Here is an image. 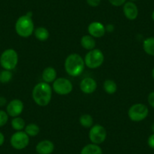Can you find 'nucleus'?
Masks as SVG:
<instances>
[{"mask_svg":"<svg viewBox=\"0 0 154 154\" xmlns=\"http://www.w3.org/2000/svg\"><path fill=\"white\" fill-rule=\"evenodd\" d=\"M34 102L40 106H45L51 102L52 97V88L48 83L38 82L34 86L32 91Z\"/></svg>","mask_w":154,"mask_h":154,"instance_id":"1","label":"nucleus"},{"mask_svg":"<svg viewBox=\"0 0 154 154\" xmlns=\"http://www.w3.org/2000/svg\"><path fill=\"white\" fill-rule=\"evenodd\" d=\"M84 59L79 54L72 53L69 54L65 59L64 69L66 73L72 77L79 76L85 69Z\"/></svg>","mask_w":154,"mask_h":154,"instance_id":"2","label":"nucleus"},{"mask_svg":"<svg viewBox=\"0 0 154 154\" xmlns=\"http://www.w3.org/2000/svg\"><path fill=\"white\" fill-rule=\"evenodd\" d=\"M34 23L32 17L26 14L19 17L15 23V31L18 35L23 38L29 37L34 32Z\"/></svg>","mask_w":154,"mask_h":154,"instance_id":"3","label":"nucleus"},{"mask_svg":"<svg viewBox=\"0 0 154 154\" xmlns=\"http://www.w3.org/2000/svg\"><path fill=\"white\" fill-rule=\"evenodd\" d=\"M18 63V54L12 48L5 50L0 56V65L4 69L12 70Z\"/></svg>","mask_w":154,"mask_h":154,"instance_id":"4","label":"nucleus"},{"mask_svg":"<svg viewBox=\"0 0 154 154\" xmlns=\"http://www.w3.org/2000/svg\"><path fill=\"white\" fill-rule=\"evenodd\" d=\"M85 66L90 69H96L103 64L104 61V55L102 51L97 48L88 51L84 58Z\"/></svg>","mask_w":154,"mask_h":154,"instance_id":"5","label":"nucleus"},{"mask_svg":"<svg viewBox=\"0 0 154 154\" xmlns=\"http://www.w3.org/2000/svg\"><path fill=\"white\" fill-rule=\"evenodd\" d=\"M149 109L143 103H135L129 108L128 116L129 119L133 122H140L147 117Z\"/></svg>","mask_w":154,"mask_h":154,"instance_id":"6","label":"nucleus"},{"mask_svg":"<svg viewBox=\"0 0 154 154\" xmlns=\"http://www.w3.org/2000/svg\"><path fill=\"white\" fill-rule=\"evenodd\" d=\"M10 143L14 149H23L29 145V137L25 131H18L11 135Z\"/></svg>","mask_w":154,"mask_h":154,"instance_id":"7","label":"nucleus"},{"mask_svg":"<svg viewBox=\"0 0 154 154\" xmlns=\"http://www.w3.org/2000/svg\"><path fill=\"white\" fill-rule=\"evenodd\" d=\"M107 136L106 130L103 125L96 124L94 125L90 129L88 133V137L92 143L94 144H100L105 141Z\"/></svg>","mask_w":154,"mask_h":154,"instance_id":"8","label":"nucleus"},{"mask_svg":"<svg viewBox=\"0 0 154 154\" xmlns=\"http://www.w3.org/2000/svg\"><path fill=\"white\" fill-rule=\"evenodd\" d=\"M72 84L64 77L57 78L53 82V90L59 95H66L72 91Z\"/></svg>","mask_w":154,"mask_h":154,"instance_id":"9","label":"nucleus"},{"mask_svg":"<svg viewBox=\"0 0 154 154\" xmlns=\"http://www.w3.org/2000/svg\"><path fill=\"white\" fill-rule=\"evenodd\" d=\"M23 110V103L19 99H14L8 103L6 112L11 117H17L22 113Z\"/></svg>","mask_w":154,"mask_h":154,"instance_id":"10","label":"nucleus"},{"mask_svg":"<svg viewBox=\"0 0 154 154\" xmlns=\"http://www.w3.org/2000/svg\"><path fill=\"white\" fill-rule=\"evenodd\" d=\"M88 32L94 38H100L106 33V28L100 22L93 21L88 25Z\"/></svg>","mask_w":154,"mask_h":154,"instance_id":"11","label":"nucleus"},{"mask_svg":"<svg viewBox=\"0 0 154 154\" xmlns=\"http://www.w3.org/2000/svg\"><path fill=\"white\" fill-rule=\"evenodd\" d=\"M97 87V82L91 77H85L80 82V89L87 94H92L96 91Z\"/></svg>","mask_w":154,"mask_h":154,"instance_id":"12","label":"nucleus"},{"mask_svg":"<svg viewBox=\"0 0 154 154\" xmlns=\"http://www.w3.org/2000/svg\"><path fill=\"white\" fill-rule=\"evenodd\" d=\"M123 13L127 19L134 20L138 16V8L132 2H127L123 5Z\"/></svg>","mask_w":154,"mask_h":154,"instance_id":"13","label":"nucleus"},{"mask_svg":"<svg viewBox=\"0 0 154 154\" xmlns=\"http://www.w3.org/2000/svg\"><path fill=\"white\" fill-rule=\"evenodd\" d=\"M54 149V144L49 140H43L38 142L35 146L38 154H51Z\"/></svg>","mask_w":154,"mask_h":154,"instance_id":"14","label":"nucleus"},{"mask_svg":"<svg viewBox=\"0 0 154 154\" xmlns=\"http://www.w3.org/2000/svg\"><path fill=\"white\" fill-rule=\"evenodd\" d=\"M42 78L43 82L49 84L51 82H54V81L57 79V71L52 66H48L42 71Z\"/></svg>","mask_w":154,"mask_h":154,"instance_id":"15","label":"nucleus"},{"mask_svg":"<svg viewBox=\"0 0 154 154\" xmlns=\"http://www.w3.org/2000/svg\"><path fill=\"white\" fill-rule=\"evenodd\" d=\"M80 44L82 47L85 49L91 51L94 49L96 46V42L94 37L90 35H85L81 38Z\"/></svg>","mask_w":154,"mask_h":154,"instance_id":"16","label":"nucleus"},{"mask_svg":"<svg viewBox=\"0 0 154 154\" xmlns=\"http://www.w3.org/2000/svg\"><path fill=\"white\" fill-rule=\"evenodd\" d=\"M80 154H103V151L99 145L91 143L85 145L81 150Z\"/></svg>","mask_w":154,"mask_h":154,"instance_id":"17","label":"nucleus"},{"mask_svg":"<svg viewBox=\"0 0 154 154\" xmlns=\"http://www.w3.org/2000/svg\"><path fill=\"white\" fill-rule=\"evenodd\" d=\"M34 35H35V38L38 39V41L41 42H45L49 38V32L48 29L43 26H39L37 27L36 29L34 30Z\"/></svg>","mask_w":154,"mask_h":154,"instance_id":"18","label":"nucleus"},{"mask_svg":"<svg viewBox=\"0 0 154 154\" xmlns=\"http://www.w3.org/2000/svg\"><path fill=\"white\" fill-rule=\"evenodd\" d=\"M143 51L150 56H154V37H149L143 42Z\"/></svg>","mask_w":154,"mask_h":154,"instance_id":"19","label":"nucleus"},{"mask_svg":"<svg viewBox=\"0 0 154 154\" xmlns=\"http://www.w3.org/2000/svg\"><path fill=\"white\" fill-rule=\"evenodd\" d=\"M79 123L84 128H89L94 125V120L91 115L89 114H83L79 118Z\"/></svg>","mask_w":154,"mask_h":154,"instance_id":"20","label":"nucleus"},{"mask_svg":"<svg viewBox=\"0 0 154 154\" xmlns=\"http://www.w3.org/2000/svg\"><path fill=\"white\" fill-rule=\"evenodd\" d=\"M103 89H104L105 92L107 94H112L116 93L117 90V85L113 80L107 79L103 82Z\"/></svg>","mask_w":154,"mask_h":154,"instance_id":"21","label":"nucleus"},{"mask_svg":"<svg viewBox=\"0 0 154 154\" xmlns=\"http://www.w3.org/2000/svg\"><path fill=\"white\" fill-rule=\"evenodd\" d=\"M11 127L13 128V129H14L15 131H22L23 128H25L26 127V123H25V121L23 120L22 118L17 116V117H14L11 120Z\"/></svg>","mask_w":154,"mask_h":154,"instance_id":"22","label":"nucleus"},{"mask_svg":"<svg viewBox=\"0 0 154 154\" xmlns=\"http://www.w3.org/2000/svg\"><path fill=\"white\" fill-rule=\"evenodd\" d=\"M24 131L29 135V137H35L38 134L40 131V128L36 124L29 123L26 125Z\"/></svg>","mask_w":154,"mask_h":154,"instance_id":"23","label":"nucleus"},{"mask_svg":"<svg viewBox=\"0 0 154 154\" xmlns=\"http://www.w3.org/2000/svg\"><path fill=\"white\" fill-rule=\"evenodd\" d=\"M13 74L11 70L3 69L0 71V82L2 84H7L12 79Z\"/></svg>","mask_w":154,"mask_h":154,"instance_id":"24","label":"nucleus"},{"mask_svg":"<svg viewBox=\"0 0 154 154\" xmlns=\"http://www.w3.org/2000/svg\"><path fill=\"white\" fill-rule=\"evenodd\" d=\"M8 121V114L6 111L0 109V128L3 127L7 124Z\"/></svg>","mask_w":154,"mask_h":154,"instance_id":"25","label":"nucleus"},{"mask_svg":"<svg viewBox=\"0 0 154 154\" xmlns=\"http://www.w3.org/2000/svg\"><path fill=\"white\" fill-rule=\"evenodd\" d=\"M108 1L111 5L116 7L121 6L126 2V0H108Z\"/></svg>","mask_w":154,"mask_h":154,"instance_id":"26","label":"nucleus"},{"mask_svg":"<svg viewBox=\"0 0 154 154\" xmlns=\"http://www.w3.org/2000/svg\"><path fill=\"white\" fill-rule=\"evenodd\" d=\"M147 101L148 103L149 104V106H150L151 107L154 108V91H152V92H150L148 94Z\"/></svg>","mask_w":154,"mask_h":154,"instance_id":"27","label":"nucleus"},{"mask_svg":"<svg viewBox=\"0 0 154 154\" xmlns=\"http://www.w3.org/2000/svg\"><path fill=\"white\" fill-rule=\"evenodd\" d=\"M87 3L91 7H97L100 4L101 0H86Z\"/></svg>","mask_w":154,"mask_h":154,"instance_id":"28","label":"nucleus"},{"mask_svg":"<svg viewBox=\"0 0 154 154\" xmlns=\"http://www.w3.org/2000/svg\"><path fill=\"white\" fill-rule=\"evenodd\" d=\"M147 143L148 146L152 149H154V133H152L151 135L147 139Z\"/></svg>","mask_w":154,"mask_h":154,"instance_id":"29","label":"nucleus"},{"mask_svg":"<svg viewBox=\"0 0 154 154\" xmlns=\"http://www.w3.org/2000/svg\"><path fill=\"white\" fill-rule=\"evenodd\" d=\"M7 103V100L5 97H2V96H0V107L2 106H5Z\"/></svg>","mask_w":154,"mask_h":154,"instance_id":"30","label":"nucleus"},{"mask_svg":"<svg viewBox=\"0 0 154 154\" xmlns=\"http://www.w3.org/2000/svg\"><path fill=\"white\" fill-rule=\"evenodd\" d=\"M105 28H106V32L107 31L108 32H113L114 30V26L112 24H111V23L106 25V26H105Z\"/></svg>","mask_w":154,"mask_h":154,"instance_id":"31","label":"nucleus"},{"mask_svg":"<svg viewBox=\"0 0 154 154\" xmlns=\"http://www.w3.org/2000/svg\"><path fill=\"white\" fill-rule=\"evenodd\" d=\"M4 142H5V136H4V134L0 131V146L3 144Z\"/></svg>","mask_w":154,"mask_h":154,"instance_id":"32","label":"nucleus"},{"mask_svg":"<svg viewBox=\"0 0 154 154\" xmlns=\"http://www.w3.org/2000/svg\"><path fill=\"white\" fill-rule=\"evenodd\" d=\"M151 129H152V131L154 133V122L152 124V125H151Z\"/></svg>","mask_w":154,"mask_h":154,"instance_id":"33","label":"nucleus"},{"mask_svg":"<svg viewBox=\"0 0 154 154\" xmlns=\"http://www.w3.org/2000/svg\"><path fill=\"white\" fill-rule=\"evenodd\" d=\"M152 78H153V79H154V67H153V69H152Z\"/></svg>","mask_w":154,"mask_h":154,"instance_id":"34","label":"nucleus"},{"mask_svg":"<svg viewBox=\"0 0 154 154\" xmlns=\"http://www.w3.org/2000/svg\"><path fill=\"white\" fill-rule=\"evenodd\" d=\"M152 20L154 21V11H152Z\"/></svg>","mask_w":154,"mask_h":154,"instance_id":"35","label":"nucleus"},{"mask_svg":"<svg viewBox=\"0 0 154 154\" xmlns=\"http://www.w3.org/2000/svg\"><path fill=\"white\" fill-rule=\"evenodd\" d=\"M130 2H136V1H137V0H129Z\"/></svg>","mask_w":154,"mask_h":154,"instance_id":"36","label":"nucleus"}]
</instances>
